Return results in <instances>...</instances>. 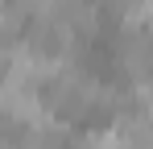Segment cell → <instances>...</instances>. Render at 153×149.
<instances>
[{"instance_id": "cell-2", "label": "cell", "mask_w": 153, "mask_h": 149, "mask_svg": "<svg viewBox=\"0 0 153 149\" xmlns=\"http://www.w3.org/2000/svg\"><path fill=\"white\" fill-rule=\"evenodd\" d=\"M0 116L13 124H33L46 116V99L37 91V83H17V79H4L0 83Z\"/></svg>"}, {"instance_id": "cell-3", "label": "cell", "mask_w": 153, "mask_h": 149, "mask_svg": "<svg viewBox=\"0 0 153 149\" xmlns=\"http://www.w3.org/2000/svg\"><path fill=\"white\" fill-rule=\"evenodd\" d=\"M116 137H120V149H153V120L145 112L116 116Z\"/></svg>"}, {"instance_id": "cell-1", "label": "cell", "mask_w": 153, "mask_h": 149, "mask_svg": "<svg viewBox=\"0 0 153 149\" xmlns=\"http://www.w3.org/2000/svg\"><path fill=\"white\" fill-rule=\"evenodd\" d=\"M116 66L124 71L128 83L153 79V33L149 25H124L116 37Z\"/></svg>"}, {"instance_id": "cell-4", "label": "cell", "mask_w": 153, "mask_h": 149, "mask_svg": "<svg viewBox=\"0 0 153 149\" xmlns=\"http://www.w3.org/2000/svg\"><path fill=\"white\" fill-rule=\"evenodd\" d=\"M75 149H120L116 124H112V128H95V133H83V137L75 141Z\"/></svg>"}, {"instance_id": "cell-5", "label": "cell", "mask_w": 153, "mask_h": 149, "mask_svg": "<svg viewBox=\"0 0 153 149\" xmlns=\"http://www.w3.org/2000/svg\"><path fill=\"white\" fill-rule=\"evenodd\" d=\"M91 4H100V0H91Z\"/></svg>"}]
</instances>
